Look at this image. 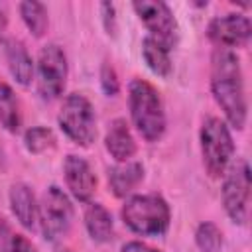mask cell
I'll use <instances>...</instances> for the list:
<instances>
[{"instance_id": "cell-22", "label": "cell", "mask_w": 252, "mask_h": 252, "mask_svg": "<svg viewBox=\"0 0 252 252\" xmlns=\"http://www.w3.org/2000/svg\"><path fill=\"white\" fill-rule=\"evenodd\" d=\"M0 252H35V248L22 232H16L2 219L0 220Z\"/></svg>"}, {"instance_id": "cell-12", "label": "cell", "mask_w": 252, "mask_h": 252, "mask_svg": "<svg viewBox=\"0 0 252 252\" xmlns=\"http://www.w3.org/2000/svg\"><path fill=\"white\" fill-rule=\"evenodd\" d=\"M8 201H10V211H12L14 219L26 230H33L37 224V205L39 203L35 201L32 187L26 183H14L10 187Z\"/></svg>"}, {"instance_id": "cell-16", "label": "cell", "mask_w": 252, "mask_h": 252, "mask_svg": "<svg viewBox=\"0 0 252 252\" xmlns=\"http://www.w3.org/2000/svg\"><path fill=\"white\" fill-rule=\"evenodd\" d=\"M85 228L89 232V236L98 242V244H106L114 238V220L112 215L108 213V209L100 203H87L85 209Z\"/></svg>"}, {"instance_id": "cell-1", "label": "cell", "mask_w": 252, "mask_h": 252, "mask_svg": "<svg viewBox=\"0 0 252 252\" xmlns=\"http://www.w3.org/2000/svg\"><path fill=\"white\" fill-rule=\"evenodd\" d=\"M211 93L215 102L220 106L226 122L242 130L246 124L248 102L244 93L242 67L236 51L217 47L211 57Z\"/></svg>"}, {"instance_id": "cell-19", "label": "cell", "mask_w": 252, "mask_h": 252, "mask_svg": "<svg viewBox=\"0 0 252 252\" xmlns=\"http://www.w3.org/2000/svg\"><path fill=\"white\" fill-rule=\"evenodd\" d=\"M18 8H20V16H22L26 28L32 32V35L33 37H41L47 32V26H49L47 8L41 2H35V0L22 2Z\"/></svg>"}, {"instance_id": "cell-24", "label": "cell", "mask_w": 252, "mask_h": 252, "mask_svg": "<svg viewBox=\"0 0 252 252\" xmlns=\"http://www.w3.org/2000/svg\"><path fill=\"white\" fill-rule=\"evenodd\" d=\"M100 14H102V22H104L106 32H108V33H114V32H116V12H114V4L102 2V4H100Z\"/></svg>"}, {"instance_id": "cell-18", "label": "cell", "mask_w": 252, "mask_h": 252, "mask_svg": "<svg viewBox=\"0 0 252 252\" xmlns=\"http://www.w3.org/2000/svg\"><path fill=\"white\" fill-rule=\"evenodd\" d=\"M142 57L148 65V69L158 75V77H169L171 73V57H169V49L163 47L161 43H158L152 37H144L142 41Z\"/></svg>"}, {"instance_id": "cell-4", "label": "cell", "mask_w": 252, "mask_h": 252, "mask_svg": "<svg viewBox=\"0 0 252 252\" xmlns=\"http://www.w3.org/2000/svg\"><path fill=\"white\" fill-rule=\"evenodd\" d=\"M199 142H201V156L207 173L215 179L224 175L234 156V142L226 122L217 116L205 118L201 124Z\"/></svg>"}, {"instance_id": "cell-28", "label": "cell", "mask_w": 252, "mask_h": 252, "mask_svg": "<svg viewBox=\"0 0 252 252\" xmlns=\"http://www.w3.org/2000/svg\"><path fill=\"white\" fill-rule=\"evenodd\" d=\"M61 252H71V250H61Z\"/></svg>"}, {"instance_id": "cell-23", "label": "cell", "mask_w": 252, "mask_h": 252, "mask_svg": "<svg viewBox=\"0 0 252 252\" xmlns=\"http://www.w3.org/2000/svg\"><path fill=\"white\" fill-rule=\"evenodd\" d=\"M100 87H102L106 96H116L118 91H120V83H118L116 71H114V67L110 63H104L102 69H100Z\"/></svg>"}, {"instance_id": "cell-10", "label": "cell", "mask_w": 252, "mask_h": 252, "mask_svg": "<svg viewBox=\"0 0 252 252\" xmlns=\"http://www.w3.org/2000/svg\"><path fill=\"white\" fill-rule=\"evenodd\" d=\"M207 35L209 39L222 49H236V47H246L252 35V24L248 16L244 14H224L217 16L209 22L207 26Z\"/></svg>"}, {"instance_id": "cell-7", "label": "cell", "mask_w": 252, "mask_h": 252, "mask_svg": "<svg viewBox=\"0 0 252 252\" xmlns=\"http://www.w3.org/2000/svg\"><path fill=\"white\" fill-rule=\"evenodd\" d=\"M220 199L228 219L234 224L244 226L248 220L250 205V167L246 159H236L226 167L222 175Z\"/></svg>"}, {"instance_id": "cell-21", "label": "cell", "mask_w": 252, "mask_h": 252, "mask_svg": "<svg viewBox=\"0 0 252 252\" xmlns=\"http://www.w3.org/2000/svg\"><path fill=\"white\" fill-rule=\"evenodd\" d=\"M195 244L201 252H222L224 240L220 228L211 220L201 222L195 230Z\"/></svg>"}, {"instance_id": "cell-25", "label": "cell", "mask_w": 252, "mask_h": 252, "mask_svg": "<svg viewBox=\"0 0 252 252\" xmlns=\"http://www.w3.org/2000/svg\"><path fill=\"white\" fill-rule=\"evenodd\" d=\"M120 252H159V250H156V248H152L140 240H130L120 248Z\"/></svg>"}, {"instance_id": "cell-2", "label": "cell", "mask_w": 252, "mask_h": 252, "mask_svg": "<svg viewBox=\"0 0 252 252\" xmlns=\"http://www.w3.org/2000/svg\"><path fill=\"white\" fill-rule=\"evenodd\" d=\"M128 108L130 118L140 136L146 142H158L161 140L165 132V110L163 100L158 93V89L144 81V79H132L128 85Z\"/></svg>"}, {"instance_id": "cell-13", "label": "cell", "mask_w": 252, "mask_h": 252, "mask_svg": "<svg viewBox=\"0 0 252 252\" xmlns=\"http://www.w3.org/2000/svg\"><path fill=\"white\" fill-rule=\"evenodd\" d=\"M4 55L8 63V71L14 81L22 87H30L35 75V63L28 53L26 45L20 39H6L4 41Z\"/></svg>"}, {"instance_id": "cell-5", "label": "cell", "mask_w": 252, "mask_h": 252, "mask_svg": "<svg viewBox=\"0 0 252 252\" xmlns=\"http://www.w3.org/2000/svg\"><path fill=\"white\" fill-rule=\"evenodd\" d=\"M59 128L77 146L89 148L96 140V116L91 100L81 93H71L63 98L59 114Z\"/></svg>"}, {"instance_id": "cell-11", "label": "cell", "mask_w": 252, "mask_h": 252, "mask_svg": "<svg viewBox=\"0 0 252 252\" xmlns=\"http://www.w3.org/2000/svg\"><path fill=\"white\" fill-rule=\"evenodd\" d=\"M63 177L69 193L79 203H89L96 191V175L91 163L75 154H69L63 161Z\"/></svg>"}, {"instance_id": "cell-6", "label": "cell", "mask_w": 252, "mask_h": 252, "mask_svg": "<svg viewBox=\"0 0 252 252\" xmlns=\"http://www.w3.org/2000/svg\"><path fill=\"white\" fill-rule=\"evenodd\" d=\"M37 222L47 242H59L67 236L73 224V205L69 195L57 185L45 189L37 205Z\"/></svg>"}, {"instance_id": "cell-3", "label": "cell", "mask_w": 252, "mask_h": 252, "mask_svg": "<svg viewBox=\"0 0 252 252\" xmlns=\"http://www.w3.org/2000/svg\"><path fill=\"white\" fill-rule=\"evenodd\" d=\"M122 220L140 236H161L169 226L171 211L161 195H132L122 207Z\"/></svg>"}, {"instance_id": "cell-27", "label": "cell", "mask_w": 252, "mask_h": 252, "mask_svg": "<svg viewBox=\"0 0 252 252\" xmlns=\"http://www.w3.org/2000/svg\"><path fill=\"white\" fill-rule=\"evenodd\" d=\"M4 167H6V158H4V152L0 148V169H4Z\"/></svg>"}, {"instance_id": "cell-9", "label": "cell", "mask_w": 252, "mask_h": 252, "mask_svg": "<svg viewBox=\"0 0 252 252\" xmlns=\"http://www.w3.org/2000/svg\"><path fill=\"white\" fill-rule=\"evenodd\" d=\"M134 12L142 20V24L148 30V37L156 39L169 51L177 45L179 39V28L173 12L165 2L159 0H138L132 4Z\"/></svg>"}, {"instance_id": "cell-20", "label": "cell", "mask_w": 252, "mask_h": 252, "mask_svg": "<svg viewBox=\"0 0 252 252\" xmlns=\"http://www.w3.org/2000/svg\"><path fill=\"white\" fill-rule=\"evenodd\" d=\"M57 144V138L53 134L51 128L47 126H33V128H28L26 134H24V146L30 154H45L49 150H53Z\"/></svg>"}, {"instance_id": "cell-8", "label": "cell", "mask_w": 252, "mask_h": 252, "mask_svg": "<svg viewBox=\"0 0 252 252\" xmlns=\"http://www.w3.org/2000/svg\"><path fill=\"white\" fill-rule=\"evenodd\" d=\"M69 75L67 55L57 43H47L37 53L35 63V81H37V93L43 100L51 102L59 98L65 91Z\"/></svg>"}, {"instance_id": "cell-17", "label": "cell", "mask_w": 252, "mask_h": 252, "mask_svg": "<svg viewBox=\"0 0 252 252\" xmlns=\"http://www.w3.org/2000/svg\"><path fill=\"white\" fill-rule=\"evenodd\" d=\"M0 124L10 134H18L22 128V106L12 87L0 81Z\"/></svg>"}, {"instance_id": "cell-14", "label": "cell", "mask_w": 252, "mask_h": 252, "mask_svg": "<svg viewBox=\"0 0 252 252\" xmlns=\"http://www.w3.org/2000/svg\"><path fill=\"white\" fill-rule=\"evenodd\" d=\"M104 148L110 154V158H114L116 163L122 161H130L136 154V140L126 124L124 118H116L108 124L106 136H104Z\"/></svg>"}, {"instance_id": "cell-26", "label": "cell", "mask_w": 252, "mask_h": 252, "mask_svg": "<svg viewBox=\"0 0 252 252\" xmlns=\"http://www.w3.org/2000/svg\"><path fill=\"white\" fill-rule=\"evenodd\" d=\"M6 30H8V16H6L4 8L0 6V43L6 41Z\"/></svg>"}, {"instance_id": "cell-15", "label": "cell", "mask_w": 252, "mask_h": 252, "mask_svg": "<svg viewBox=\"0 0 252 252\" xmlns=\"http://www.w3.org/2000/svg\"><path fill=\"white\" fill-rule=\"evenodd\" d=\"M144 179V165L138 161H122L108 167V187L116 197H128Z\"/></svg>"}]
</instances>
